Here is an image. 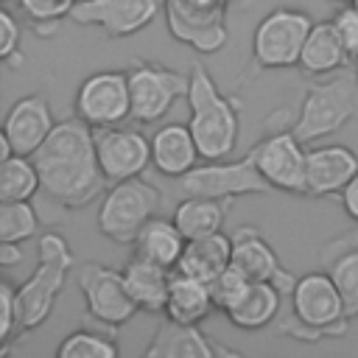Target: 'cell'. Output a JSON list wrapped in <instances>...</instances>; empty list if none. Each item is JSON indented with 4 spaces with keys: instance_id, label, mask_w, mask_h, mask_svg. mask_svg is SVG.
I'll return each mask as SVG.
<instances>
[{
    "instance_id": "6da1fadb",
    "label": "cell",
    "mask_w": 358,
    "mask_h": 358,
    "mask_svg": "<svg viewBox=\"0 0 358 358\" xmlns=\"http://www.w3.org/2000/svg\"><path fill=\"white\" fill-rule=\"evenodd\" d=\"M31 157L42 179V193L62 207H87L106 190L109 179L98 162L95 129L81 117L59 120Z\"/></svg>"
},
{
    "instance_id": "7a4b0ae2",
    "label": "cell",
    "mask_w": 358,
    "mask_h": 358,
    "mask_svg": "<svg viewBox=\"0 0 358 358\" xmlns=\"http://www.w3.org/2000/svg\"><path fill=\"white\" fill-rule=\"evenodd\" d=\"M288 302L291 310L280 313V333L288 338L319 341L338 338L350 330L352 316L330 271H308L296 277Z\"/></svg>"
},
{
    "instance_id": "3957f363",
    "label": "cell",
    "mask_w": 358,
    "mask_h": 358,
    "mask_svg": "<svg viewBox=\"0 0 358 358\" xmlns=\"http://www.w3.org/2000/svg\"><path fill=\"white\" fill-rule=\"evenodd\" d=\"M187 106L190 117L187 126L196 137L201 159H227L232 157L241 134V115L238 103L224 95L215 78L201 67H190V87H187Z\"/></svg>"
},
{
    "instance_id": "277c9868",
    "label": "cell",
    "mask_w": 358,
    "mask_h": 358,
    "mask_svg": "<svg viewBox=\"0 0 358 358\" xmlns=\"http://www.w3.org/2000/svg\"><path fill=\"white\" fill-rule=\"evenodd\" d=\"M350 120H358V76H355V67L352 70L341 67L313 81L305 90V98L291 131L305 145H313L336 134L338 129H344Z\"/></svg>"
},
{
    "instance_id": "5b68a950",
    "label": "cell",
    "mask_w": 358,
    "mask_h": 358,
    "mask_svg": "<svg viewBox=\"0 0 358 358\" xmlns=\"http://www.w3.org/2000/svg\"><path fill=\"white\" fill-rule=\"evenodd\" d=\"M73 268V252L64 235L45 232L36 243V268L34 274L17 285V302H20V330H36L48 322L53 313V305L67 282V274Z\"/></svg>"
},
{
    "instance_id": "8992f818",
    "label": "cell",
    "mask_w": 358,
    "mask_h": 358,
    "mask_svg": "<svg viewBox=\"0 0 358 358\" xmlns=\"http://www.w3.org/2000/svg\"><path fill=\"white\" fill-rule=\"evenodd\" d=\"M159 207L162 193L151 182L140 176L112 182L98 207V229L115 243H134L137 232L145 227L148 218L157 215Z\"/></svg>"
},
{
    "instance_id": "52a82bcc",
    "label": "cell",
    "mask_w": 358,
    "mask_h": 358,
    "mask_svg": "<svg viewBox=\"0 0 358 358\" xmlns=\"http://www.w3.org/2000/svg\"><path fill=\"white\" fill-rule=\"evenodd\" d=\"M313 28V17L302 8L268 11L252 34V62L260 70H285L299 64L302 45Z\"/></svg>"
},
{
    "instance_id": "ba28073f",
    "label": "cell",
    "mask_w": 358,
    "mask_h": 358,
    "mask_svg": "<svg viewBox=\"0 0 358 358\" xmlns=\"http://www.w3.org/2000/svg\"><path fill=\"white\" fill-rule=\"evenodd\" d=\"M229 0H162L168 34L196 53H218L227 39Z\"/></svg>"
},
{
    "instance_id": "9c48e42d",
    "label": "cell",
    "mask_w": 358,
    "mask_h": 358,
    "mask_svg": "<svg viewBox=\"0 0 358 358\" xmlns=\"http://www.w3.org/2000/svg\"><path fill=\"white\" fill-rule=\"evenodd\" d=\"M274 190L268 179L257 171L255 159H204L179 179L182 196H210V199H238Z\"/></svg>"
},
{
    "instance_id": "30bf717a",
    "label": "cell",
    "mask_w": 358,
    "mask_h": 358,
    "mask_svg": "<svg viewBox=\"0 0 358 358\" xmlns=\"http://www.w3.org/2000/svg\"><path fill=\"white\" fill-rule=\"evenodd\" d=\"M190 73H176L159 62H134L129 70L131 117L137 123L162 120L176 101L187 98Z\"/></svg>"
},
{
    "instance_id": "8fae6325",
    "label": "cell",
    "mask_w": 358,
    "mask_h": 358,
    "mask_svg": "<svg viewBox=\"0 0 358 358\" xmlns=\"http://www.w3.org/2000/svg\"><path fill=\"white\" fill-rule=\"evenodd\" d=\"M76 117L92 129L120 126L131 117L129 70H98L87 76L76 90Z\"/></svg>"
},
{
    "instance_id": "7c38bea8",
    "label": "cell",
    "mask_w": 358,
    "mask_h": 358,
    "mask_svg": "<svg viewBox=\"0 0 358 358\" xmlns=\"http://www.w3.org/2000/svg\"><path fill=\"white\" fill-rule=\"evenodd\" d=\"M76 280H78V291L84 296L87 313L103 322L106 327H120L134 313H140L137 302L126 288L123 271L109 268L103 263H84Z\"/></svg>"
},
{
    "instance_id": "4fadbf2b",
    "label": "cell",
    "mask_w": 358,
    "mask_h": 358,
    "mask_svg": "<svg viewBox=\"0 0 358 358\" xmlns=\"http://www.w3.org/2000/svg\"><path fill=\"white\" fill-rule=\"evenodd\" d=\"M249 157L255 159L257 171L268 179V185L274 190H282V193H305L308 145L291 129L266 134L260 143L252 145Z\"/></svg>"
},
{
    "instance_id": "5bb4252c",
    "label": "cell",
    "mask_w": 358,
    "mask_h": 358,
    "mask_svg": "<svg viewBox=\"0 0 358 358\" xmlns=\"http://www.w3.org/2000/svg\"><path fill=\"white\" fill-rule=\"evenodd\" d=\"M162 11V0H78L70 20L76 25H95L106 36L123 39L148 28Z\"/></svg>"
},
{
    "instance_id": "9a60e30c",
    "label": "cell",
    "mask_w": 358,
    "mask_h": 358,
    "mask_svg": "<svg viewBox=\"0 0 358 358\" xmlns=\"http://www.w3.org/2000/svg\"><path fill=\"white\" fill-rule=\"evenodd\" d=\"M95 148L101 171L109 182L140 176L151 165V137L137 129L103 126L95 129Z\"/></svg>"
},
{
    "instance_id": "2e32d148",
    "label": "cell",
    "mask_w": 358,
    "mask_h": 358,
    "mask_svg": "<svg viewBox=\"0 0 358 358\" xmlns=\"http://www.w3.org/2000/svg\"><path fill=\"white\" fill-rule=\"evenodd\" d=\"M358 173V154L341 143L308 145V171H305V196L327 199L341 196V190Z\"/></svg>"
},
{
    "instance_id": "e0dca14e",
    "label": "cell",
    "mask_w": 358,
    "mask_h": 358,
    "mask_svg": "<svg viewBox=\"0 0 358 358\" xmlns=\"http://www.w3.org/2000/svg\"><path fill=\"white\" fill-rule=\"evenodd\" d=\"M232 266L238 271H243L252 282L260 280H271L280 285V291L285 294V299L291 296L296 280L282 268L274 246L255 229V227H241L232 235Z\"/></svg>"
},
{
    "instance_id": "ac0fdd59",
    "label": "cell",
    "mask_w": 358,
    "mask_h": 358,
    "mask_svg": "<svg viewBox=\"0 0 358 358\" xmlns=\"http://www.w3.org/2000/svg\"><path fill=\"white\" fill-rule=\"evenodd\" d=\"M145 358H215V355H238L235 350L215 344L199 324H185L176 319L159 322L151 333V341L143 350Z\"/></svg>"
},
{
    "instance_id": "d6986e66",
    "label": "cell",
    "mask_w": 358,
    "mask_h": 358,
    "mask_svg": "<svg viewBox=\"0 0 358 358\" xmlns=\"http://www.w3.org/2000/svg\"><path fill=\"white\" fill-rule=\"evenodd\" d=\"M56 120H53V109L48 103L45 95H22L11 103V109L6 112L3 120V134L11 140L17 154L31 157L53 131Z\"/></svg>"
},
{
    "instance_id": "ffe728a7",
    "label": "cell",
    "mask_w": 358,
    "mask_h": 358,
    "mask_svg": "<svg viewBox=\"0 0 358 358\" xmlns=\"http://www.w3.org/2000/svg\"><path fill=\"white\" fill-rule=\"evenodd\" d=\"M201 151L187 123H165L151 134V165L168 179H182L196 168Z\"/></svg>"
},
{
    "instance_id": "44dd1931",
    "label": "cell",
    "mask_w": 358,
    "mask_h": 358,
    "mask_svg": "<svg viewBox=\"0 0 358 358\" xmlns=\"http://www.w3.org/2000/svg\"><path fill=\"white\" fill-rule=\"evenodd\" d=\"M350 50L336 28L333 20H322V22H313L305 45H302V53H299V70L305 76H327V73H336L341 67H347L350 62Z\"/></svg>"
},
{
    "instance_id": "7402d4cb",
    "label": "cell",
    "mask_w": 358,
    "mask_h": 358,
    "mask_svg": "<svg viewBox=\"0 0 358 358\" xmlns=\"http://www.w3.org/2000/svg\"><path fill=\"white\" fill-rule=\"evenodd\" d=\"M120 271H123L126 288H129V294H131V299L137 302L140 310H145V313L165 310L173 268H165L159 263H151L145 257L131 255Z\"/></svg>"
},
{
    "instance_id": "603a6c76",
    "label": "cell",
    "mask_w": 358,
    "mask_h": 358,
    "mask_svg": "<svg viewBox=\"0 0 358 358\" xmlns=\"http://www.w3.org/2000/svg\"><path fill=\"white\" fill-rule=\"evenodd\" d=\"M282 299H285V294L280 291L277 282H271V280L249 282L241 302L227 310V319L238 330H263V327H268L271 322L280 319Z\"/></svg>"
},
{
    "instance_id": "cb8c5ba5",
    "label": "cell",
    "mask_w": 358,
    "mask_h": 358,
    "mask_svg": "<svg viewBox=\"0 0 358 358\" xmlns=\"http://www.w3.org/2000/svg\"><path fill=\"white\" fill-rule=\"evenodd\" d=\"M213 310H215V305H213L207 280H199L193 274H185V271L173 268L171 288H168V302H165L162 313L168 319L185 322V324H201Z\"/></svg>"
},
{
    "instance_id": "d4e9b609",
    "label": "cell",
    "mask_w": 358,
    "mask_h": 358,
    "mask_svg": "<svg viewBox=\"0 0 358 358\" xmlns=\"http://www.w3.org/2000/svg\"><path fill=\"white\" fill-rule=\"evenodd\" d=\"M185 243L187 238L182 235V229L176 227L173 218H148L145 227L137 232L131 249L137 257H145L151 263H159L165 268H176L179 266V257L185 252Z\"/></svg>"
},
{
    "instance_id": "484cf974",
    "label": "cell",
    "mask_w": 358,
    "mask_h": 358,
    "mask_svg": "<svg viewBox=\"0 0 358 358\" xmlns=\"http://www.w3.org/2000/svg\"><path fill=\"white\" fill-rule=\"evenodd\" d=\"M229 263H232V235L213 232V235L190 238L185 243V252H182L176 268L185 274H193L199 280H210Z\"/></svg>"
},
{
    "instance_id": "4316f807",
    "label": "cell",
    "mask_w": 358,
    "mask_h": 358,
    "mask_svg": "<svg viewBox=\"0 0 358 358\" xmlns=\"http://www.w3.org/2000/svg\"><path fill=\"white\" fill-rule=\"evenodd\" d=\"M232 199H210V196H182V201L173 207V221L182 229V235L201 238L224 229L227 213H229Z\"/></svg>"
},
{
    "instance_id": "83f0119b",
    "label": "cell",
    "mask_w": 358,
    "mask_h": 358,
    "mask_svg": "<svg viewBox=\"0 0 358 358\" xmlns=\"http://www.w3.org/2000/svg\"><path fill=\"white\" fill-rule=\"evenodd\" d=\"M42 190L34 157L14 154L0 165V201H28Z\"/></svg>"
},
{
    "instance_id": "f1b7e54d",
    "label": "cell",
    "mask_w": 358,
    "mask_h": 358,
    "mask_svg": "<svg viewBox=\"0 0 358 358\" xmlns=\"http://www.w3.org/2000/svg\"><path fill=\"white\" fill-rule=\"evenodd\" d=\"M117 352L120 350L115 336L92 327H78L67 333L56 347V358H117Z\"/></svg>"
},
{
    "instance_id": "f546056e",
    "label": "cell",
    "mask_w": 358,
    "mask_h": 358,
    "mask_svg": "<svg viewBox=\"0 0 358 358\" xmlns=\"http://www.w3.org/2000/svg\"><path fill=\"white\" fill-rule=\"evenodd\" d=\"M39 232V215L28 201H3L0 204V241L22 243Z\"/></svg>"
},
{
    "instance_id": "4dcf8cb0",
    "label": "cell",
    "mask_w": 358,
    "mask_h": 358,
    "mask_svg": "<svg viewBox=\"0 0 358 358\" xmlns=\"http://www.w3.org/2000/svg\"><path fill=\"white\" fill-rule=\"evenodd\" d=\"M327 271L336 280L350 316H358V246H347L341 252H336L333 260H327Z\"/></svg>"
},
{
    "instance_id": "1f68e13d",
    "label": "cell",
    "mask_w": 358,
    "mask_h": 358,
    "mask_svg": "<svg viewBox=\"0 0 358 358\" xmlns=\"http://www.w3.org/2000/svg\"><path fill=\"white\" fill-rule=\"evenodd\" d=\"M78 0H17L25 20L36 28V34H53L64 17L73 14Z\"/></svg>"
},
{
    "instance_id": "d6a6232c",
    "label": "cell",
    "mask_w": 358,
    "mask_h": 358,
    "mask_svg": "<svg viewBox=\"0 0 358 358\" xmlns=\"http://www.w3.org/2000/svg\"><path fill=\"white\" fill-rule=\"evenodd\" d=\"M249 277L243 274V271H238L232 263L227 266V268H221L215 277H210L207 280V285H210V296H213V305H215V310H229V308H235L238 302H241V296L246 294V288H249Z\"/></svg>"
},
{
    "instance_id": "836d02e7",
    "label": "cell",
    "mask_w": 358,
    "mask_h": 358,
    "mask_svg": "<svg viewBox=\"0 0 358 358\" xmlns=\"http://www.w3.org/2000/svg\"><path fill=\"white\" fill-rule=\"evenodd\" d=\"M14 330H20V302L17 288L3 280L0 282V344L6 347L14 338Z\"/></svg>"
},
{
    "instance_id": "e575fe53",
    "label": "cell",
    "mask_w": 358,
    "mask_h": 358,
    "mask_svg": "<svg viewBox=\"0 0 358 358\" xmlns=\"http://www.w3.org/2000/svg\"><path fill=\"white\" fill-rule=\"evenodd\" d=\"M0 34H3V36H0V59L8 62V64H20V62H25V56L20 53L22 28H20L17 17H14L8 8L0 11Z\"/></svg>"
},
{
    "instance_id": "d590c367",
    "label": "cell",
    "mask_w": 358,
    "mask_h": 358,
    "mask_svg": "<svg viewBox=\"0 0 358 358\" xmlns=\"http://www.w3.org/2000/svg\"><path fill=\"white\" fill-rule=\"evenodd\" d=\"M333 22H336V28H338L350 56L358 59V3L355 0L352 3H341L336 17H333Z\"/></svg>"
},
{
    "instance_id": "8d00e7d4",
    "label": "cell",
    "mask_w": 358,
    "mask_h": 358,
    "mask_svg": "<svg viewBox=\"0 0 358 358\" xmlns=\"http://www.w3.org/2000/svg\"><path fill=\"white\" fill-rule=\"evenodd\" d=\"M341 207H344V213L358 224V173H355L352 182L341 190Z\"/></svg>"
},
{
    "instance_id": "74e56055",
    "label": "cell",
    "mask_w": 358,
    "mask_h": 358,
    "mask_svg": "<svg viewBox=\"0 0 358 358\" xmlns=\"http://www.w3.org/2000/svg\"><path fill=\"white\" fill-rule=\"evenodd\" d=\"M0 263H3L6 268L22 263V246L14 243V241H0Z\"/></svg>"
},
{
    "instance_id": "f35d334b",
    "label": "cell",
    "mask_w": 358,
    "mask_h": 358,
    "mask_svg": "<svg viewBox=\"0 0 358 358\" xmlns=\"http://www.w3.org/2000/svg\"><path fill=\"white\" fill-rule=\"evenodd\" d=\"M333 3H338V6H341V3H352V0H333Z\"/></svg>"
},
{
    "instance_id": "ab89813d",
    "label": "cell",
    "mask_w": 358,
    "mask_h": 358,
    "mask_svg": "<svg viewBox=\"0 0 358 358\" xmlns=\"http://www.w3.org/2000/svg\"><path fill=\"white\" fill-rule=\"evenodd\" d=\"M355 76H358V59H355Z\"/></svg>"
},
{
    "instance_id": "60d3db41",
    "label": "cell",
    "mask_w": 358,
    "mask_h": 358,
    "mask_svg": "<svg viewBox=\"0 0 358 358\" xmlns=\"http://www.w3.org/2000/svg\"><path fill=\"white\" fill-rule=\"evenodd\" d=\"M3 3H8V0H3Z\"/></svg>"
},
{
    "instance_id": "b9f144b4",
    "label": "cell",
    "mask_w": 358,
    "mask_h": 358,
    "mask_svg": "<svg viewBox=\"0 0 358 358\" xmlns=\"http://www.w3.org/2000/svg\"><path fill=\"white\" fill-rule=\"evenodd\" d=\"M355 3H358V0H355Z\"/></svg>"
}]
</instances>
